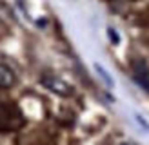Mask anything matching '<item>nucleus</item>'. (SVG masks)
Returning <instances> with one entry per match:
<instances>
[{"label": "nucleus", "mask_w": 149, "mask_h": 145, "mask_svg": "<svg viewBox=\"0 0 149 145\" xmlns=\"http://www.w3.org/2000/svg\"><path fill=\"white\" fill-rule=\"evenodd\" d=\"M17 82V76H15V72L7 67V65L0 64V87H4V89H9V87L15 85Z\"/></svg>", "instance_id": "7ed1b4c3"}, {"label": "nucleus", "mask_w": 149, "mask_h": 145, "mask_svg": "<svg viewBox=\"0 0 149 145\" xmlns=\"http://www.w3.org/2000/svg\"><path fill=\"white\" fill-rule=\"evenodd\" d=\"M107 35H109V38H111V42H113V44H118V40H120V38H118V35H116V31H115L113 27L107 29Z\"/></svg>", "instance_id": "423d86ee"}, {"label": "nucleus", "mask_w": 149, "mask_h": 145, "mask_svg": "<svg viewBox=\"0 0 149 145\" xmlns=\"http://www.w3.org/2000/svg\"><path fill=\"white\" fill-rule=\"evenodd\" d=\"M131 69H133V78L136 80V84L149 93V67H147V64L142 58H136V60H133Z\"/></svg>", "instance_id": "f03ea898"}, {"label": "nucleus", "mask_w": 149, "mask_h": 145, "mask_svg": "<svg viewBox=\"0 0 149 145\" xmlns=\"http://www.w3.org/2000/svg\"><path fill=\"white\" fill-rule=\"evenodd\" d=\"M40 84L46 87L47 91L58 94V96H71L73 94V87L68 82H64L62 78L55 76V75H44L40 78Z\"/></svg>", "instance_id": "f257e3e1"}, {"label": "nucleus", "mask_w": 149, "mask_h": 145, "mask_svg": "<svg viewBox=\"0 0 149 145\" xmlns=\"http://www.w3.org/2000/svg\"><path fill=\"white\" fill-rule=\"evenodd\" d=\"M0 111H2V104H0Z\"/></svg>", "instance_id": "6e6552de"}, {"label": "nucleus", "mask_w": 149, "mask_h": 145, "mask_svg": "<svg viewBox=\"0 0 149 145\" xmlns=\"http://www.w3.org/2000/svg\"><path fill=\"white\" fill-rule=\"evenodd\" d=\"M0 20H4V22H15V17H13V13L7 9V6L0 2Z\"/></svg>", "instance_id": "39448f33"}, {"label": "nucleus", "mask_w": 149, "mask_h": 145, "mask_svg": "<svg viewBox=\"0 0 149 145\" xmlns=\"http://www.w3.org/2000/svg\"><path fill=\"white\" fill-rule=\"evenodd\" d=\"M135 120H136V123H140V125H142L146 130H149V123H147V122H146L140 114H135Z\"/></svg>", "instance_id": "0eeeda50"}, {"label": "nucleus", "mask_w": 149, "mask_h": 145, "mask_svg": "<svg viewBox=\"0 0 149 145\" xmlns=\"http://www.w3.org/2000/svg\"><path fill=\"white\" fill-rule=\"evenodd\" d=\"M95 71H96V72H98V76L102 78V82H104V84H106L107 87H113V85H115V82H113V78H111V76H109V72H107L106 69H104V67H102V65H100V64H95Z\"/></svg>", "instance_id": "20e7f679"}]
</instances>
